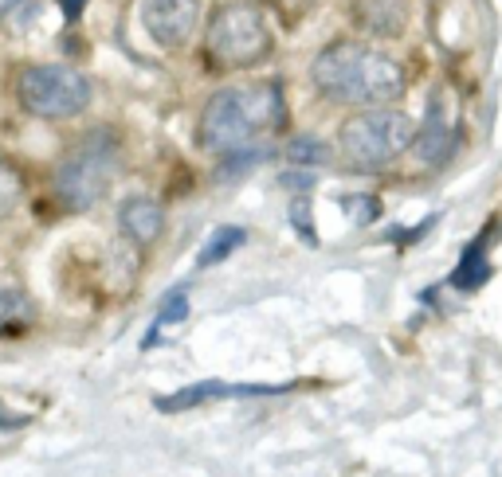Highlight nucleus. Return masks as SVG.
<instances>
[{
  "label": "nucleus",
  "instance_id": "1",
  "mask_svg": "<svg viewBox=\"0 0 502 477\" xmlns=\"http://www.w3.org/2000/svg\"><path fill=\"white\" fill-rule=\"evenodd\" d=\"M310 78L330 102L342 106H389L405 94V67L385 52L358 39H333L314 55Z\"/></svg>",
  "mask_w": 502,
  "mask_h": 477
},
{
  "label": "nucleus",
  "instance_id": "2",
  "mask_svg": "<svg viewBox=\"0 0 502 477\" xmlns=\"http://www.w3.org/2000/svg\"><path fill=\"white\" fill-rule=\"evenodd\" d=\"M287 122V98L279 83H255V86H224L216 91L201 110V145L209 153L224 157L232 149L259 141L267 129Z\"/></svg>",
  "mask_w": 502,
  "mask_h": 477
},
{
  "label": "nucleus",
  "instance_id": "3",
  "mask_svg": "<svg viewBox=\"0 0 502 477\" xmlns=\"http://www.w3.org/2000/svg\"><path fill=\"white\" fill-rule=\"evenodd\" d=\"M118 165H122V149L111 129H95V133L78 137L55 165L52 192L67 212H91V207L111 192Z\"/></svg>",
  "mask_w": 502,
  "mask_h": 477
},
{
  "label": "nucleus",
  "instance_id": "4",
  "mask_svg": "<svg viewBox=\"0 0 502 477\" xmlns=\"http://www.w3.org/2000/svg\"><path fill=\"white\" fill-rule=\"evenodd\" d=\"M16 102L39 122H67L91 106L95 86L78 67L67 63H24L16 71Z\"/></svg>",
  "mask_w": 502,
  "mask_h": 477
},
{
  "label": "nucleus",
  "instance_id": "5",
  "mask_svg": "<svg viewBox=\"0 0 502 477\" xmlns=\"http://www.w3.org/2000/svg\"><path fill=\"white\" fill-rule=\"evenodd\" d=\"M412 125L408 114L400 110H389V106H369L366 114L350 117L338 133V145H342V157H346L350 168L358 173H377V168H389L400 153L408 149Z\"/></svg>",
  "mask_w": 502,
  "mask_h": 477
},
{
  "label": "nucleus",
  "instance_id": "6",
  "mask_svg": "<svg viewBox=\"0 0 502 477\" xmlns=\"http://www.w3.org/2000/svg\"><path fill=\"white\" fill-rule=\"evenodd\" d=\"M204 52L216 67L243 71V67H255L271 55V28L255 4H224L209 20Z\"/></svg>",
  "mask_w": 502,
  "mask_h": 477
},
{
  "label": "nucleus",
  "instance_id": "7",
  "mask_svg": "<svg viewBox=\"0 0 502 477\" xmlns=\"http://www.w3.org/2000/svg\"><path fill=\"white\" fill-rule=\"evenodd\" d=\"M145 36L165 52H177L196 36L201 24V0H142L137 4Z\"/></svg>",
  "mask_w": 502,
  "mask_h": 477
},
{
  "label": "nucleus",
  "instance_id": "8",
  "mask_svg": "<svg viewBox=\"0 0 502 477\" xmlns=\"http://www.w3.org/2000/svg\"><path fill=\"white\" fill-rule=\"evenodd\" d=\"M287 387H275V384H220V380H204V384H193V387H181L173 395H161L157 411L165 415H177V411H189V407H201L209 400H248V395H283Z\"/></svg>",
  "mask_w": 502,
  "mask_h": 477
},
{
  "label": "nucleus",
  "instance_id": "9",
  "mask_svg": "<svg viewBox=\"0 0 502 477\" xmlns=\"http://www.w3.org/2000/svg\"><path fill=\"white\" fill-rule=\"evenodd\" d=\"M350 12H353V24H358L366 36L397 39L408 28L412 0H353Z\"/></svg>",
  "mask_w": 502,
  "mask_h": 477
},
{
  "label": "nucleus",
  "instance_id": "10",
  "mask_svg": "<svg viewBox=\"0 0 502 477\" xmlns=\"http://www.w3.org/2000/svg\"><path fill=\"white\" fill-rule=\"evenodd\" d=\"M118 227H122V235L130 238V243L150 247L165 231V212L150 196H130V200L118 207Z\"/></svg>",
  "mask_w": 502,
  "mask_h": 477
},
{
  "label": "nucleus",
  "instance_id": "11",
  "mask_svg": "<svg viewBox=\"0 0 502 477\" xmlns=\"http://www.w3.org/2000/svg\"><path fill=\"white\" fill-rule=\"evenodd\" d=\"M412 141H416V153L424 165H440L451 153V129H448L440 94L428 102V117H424V125H420V133H412Z\"/></svg>",
  "mask_w": 502,
  "mask_h": 477
},
{
  "label": "nucleus",
  "instance_id": "12",
  "mask_svg": "<svg viewBox=\"0 0 502 477\" xmlns=\"http://www.w3.org/2000/svg\"><path fill=\"white\" fill-rule=\"evenodd\" d=\"M36 325V305L20 290H0V341H20Z\"/></svg>",
  "mask_w": 502,
  "mask_h": 477
},
{
  "label": "nucleus",
  "instance_id": "13",
  "mask_svg": "<svg viewBox=\"0 0 502 477\" xmlns=\"http://www.w3.org/2000/svg\"><path fill=\"white\" fill-rule=\"evenodd\" d=\"M483 243H487V238L479 235L475 243L464 251L459 266L451 271V286H456V290H479V286L490 278V263H487V247Z\"/></svg>",
  "mask_w": 502,
  "mask_h": 477
},
{
  "label": "nucleus",
  "instance_id": "14",
  "mask_svg": "<svg viewBox=\"0 0 502 477\" xmlns=\"http://www.w3.org/2000/svg\"><path fill=\"white\" fill-rule=\"evenodd\" d=\"M248 243V231L243 227H216V231L209 235V243L201 247V255H196V266H216V263H224L235 247H243Z\"/></svg>",
  "mask_w": 502,
  "mask_h": 477
},
{
  "label": "nucleus",
  "instance_id": "15",
  "mask_svg": "<svg viewBox=\"0 0 502 477\" xmlns=\"http://www.w3.org/2000/svg\"><path fill=\"white\" fill-rule=\"evenodd\" d=\"M283 157H287L291 165H299V168H322V165L333 161V157H330V145L322 141V137H314V133L291 137L287 149H283Z\"/></svg>",
  "mask_w": 502,
  "mask_h": 477
},
{
  "label": "nucleus",
  "instance_id": "16",
  "mask_svg": "<svg viewBox=\"0 0 502 477\" xmlns=\"http://www.w3.org/2000/svg\"><path fill=\"white\" fill-rule=\"evenodd\" d=\"M24 192H28L24 168H20V165L12 161V157L0 153V220L16 212L20 200H24Z\"/></svg>",
  "mask_w": 502,
  "mask_h": 477
},
{
  "label": "nucleus",
  "instance_id": "17",
  "mask_svg": "<svg viewBox=\"0 0 502 477\" xmlns=\"http://www.w3.org/2000/svg\"><path fill=\"white\" fill-rule=\"evenodd\" d=\"M267 157H271V149L259 145V141H251V145H243V149H232V153L220 157V168H216V176L232 181V176H243L248 168H259L263 161H267Z\"/></svg>",
  "mask_w": 502,
  "mask_h": 477
},
{
  "label": "nucleus",
  "instance_id": "18",
  "mask_svg": "<svg viewBox=\"0 0 502 477\" xmlns=\"http://www.w3.org/2000/svg\"><path fill=\"white\" fill-rule=\"evenodd\" d=\"M185 317H189V294H185V290H173V294L161 302V313H157L153 329L145 333L142 349H153V344H157V336H161V329H165V325H181Z\"/></svg>",
  "mask_w": 502,
  "mask_h": 477
},
{
  "label": "nucleus",
  "instance_id": "19",
  "mask_svg": "<svg viewBox=\"0 0 502 477\" xmlns=\"http://www.w3.org/2000/svg\"><path fill=\"white\" fill-rule=\"evenodd\" d=\"M342 212H350V220L358 223V227H366V223H373L381 215V204L373 200V196H342Z\"/></svg>",
  "mask_w": 502,
  "mask_h": 477
},
{
  "label": "nucleus",
  "instance_id": "20",
  "mask_svg": "<svg viewBox=\"0 0 502 477\" xmlns=\"http://www.w3.org/2000/svg\"><path fill=\"white\" fill-rule=\"evenodd\" d=\"M291 223H294V231H299L302 238H307L310 247H318V231H314V227H310V204L302 200V196L291 204Z\"/></svg>",
  "mask_w": 502,
  "mask_h": 477
},
{
  "label": "nucleus",
  "instance_id": "21",
  "mask_svg": "<svg viewBox=\"0 0 502 477\" xmlns=\"http://www.w3.org/2000/svg\"><path fill=\"white\" fill-rule=\"evenodd\" d=\"M279 184L294 188V192H310V188H314V173H283Z\"/></svg>",
  "mask_w": 502,
  "mask_h": 477
},
{
  "label": "nucleus",
  "instance_id": "22",
  "mask_svg": "<svg viewBox=\"0 0 502 477\" xmlns=\"http://www.w3.org/2000/svg\"><path fill=\"white\" fill-rule=\"evenodd\" d=\"M32 423V415H20V411H4L0 407V431H20V426Z\"/></svg>",
  "mask_w": 502,
  "mask_h": 477
},
{
  "label": "nucleus",
  "instance_id": "23",
  "mask_svg": "<svg viewBox=\"0 0 502 477\" xmlns=\"http://www.w3.org/2000/svg\"><path fill=\"white\" fill-rule=\"evenodd\" d=\"M55 4H59V12H63V20H78L91 0H55Z\"/></svg>",
  "mask_w": 502,
  "mask_h": 477
}]
</instances>
